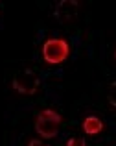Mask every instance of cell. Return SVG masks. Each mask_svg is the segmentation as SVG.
I'll list each match as a JSON object with an SVG mask.
<instances>
[{"label":"cell","mask_w":116,"mask_h":146,"mask_svg":"<svg viewBox=\"0 0 116 146\" xmlns=\"http://www.w3.org/2000/svg\"><path fill=\"white\" fill-rule=\"evenodd\" d=\"M114 59H116V50H114Z\"/></svg>","instance_id":"obj_10"},{"label":"cell","mask_w":116,"mask_h":146,"mask_svg":"<svg viewBox=\"0 0 116 146\" xmlns=\"http://www.w3.org/2000/svg\"><path fill=\"white\" fill-rule=\"evenodd\" d=\"M67 146H87V143H85V139H81V137H70V139L67 141Z\"/></svg>","instance_id":"obj_7"},{"label":"cell","mask_w":116,"mask_h":146,"mask_svg":"<svg viewBox=\"0 0 116 146\" xmlns=\"http://www.w3.org/2000/svg\"><path fill=\"white\" fill-rule=\"evenodd\" d=\"M77 9H79V2H76V0H61L55 6L53 15H55L57 21L68 22V21H72V19H76Z\"/></svg>","instance_id":"obj_4"},{"label":"cell","mask_w":116,"mask_h":146,"mask_svg":"<svg viewBox=\"0 0 116 146\" xmlns=\"http://www.w3.org/2000/svg\"><path fill=\"white\" fill-rule=\"evenodd\" d=\"M107 100H109V104L113 107H116V82L111 83V87H109V94H107Z\"/></svg>","instance_id":"obj_6"},{"label":"cell","mask_w":116,"mask_h":146,"mask_svg":"<svg viewBox=\"0 0 116 146\" xmlns=\"http://www.w3.org/2000/svg\"><path fill=\"white\" fill-rule=\"evenodd\" d=\"M81 128H83V131L87 133V135H98L103 129V122H102V118L96 117V115H88V117L83 118Z\"/></svg>","instance_id":"obj_5"},{"label":"cell","mask_w":116,"mask_h":146,"mask_svg":"<svg viewBox=\"0 0 116 146\" xmlns=\"http://www.w3.org/2000/svg\"><path fill=\"white\" fill-rule=\"evenodd\" d=\"M28 146H50V144L42 143V141H39V139H32V141L28 143Z\"/></svg>","instance_id":"obj_8"},{"label":"cell","mask_w":116,"mask_h":146,"mask_svg":"<svg viewBox=\"0 0 116 146\" xmlns=\"http://www.w3.org/2000/svg\"><path fill=\"white\" fill-rule=\"evenodd\" d=\"M2 9H4V6H2V2H0V13H2Z\"/></svg>","instance_id":"obj_9"},{"label":"cell","mask_w":116,"mask_h":146,"mask_svg":"<svg viewBox=\"0 0 116 146\" xmlns=\"http://www.w3.org/2000/svg\"><path fill=\"white\" fill-rule=\"evenodd\" d=\"M70 56V44L67 39L52 37L42 44V59L50 65H59L68 59Z\"/></svg>","instance_id":"obj_2"},{"label":"cell","mask_w":116,"mask_h":146,"mask_svg":"<svg viewBox=\"0 0 116 146\" xmlns=\"http://www.w3.org/2000/svg\"><path fill=\"white\" fill-rule=\"evenodd\" d=\"M61 122L63 118L55 109H42L35 117V129L42 139H53L59 135Z\"/></svg>","instance_id":"obj_1"},{"label":"cell","mask_w":116,"mask_h":146,"mask_svg":"<svg viewBox=\"0 0 116 146\" xmlns=\"http://www.w3.org/2000/svg\"><path fill=\"white\" fill-rule=\"evenodd\" d=\"M13 89L20 94H35L39 85H41V80H39L37 72L32 68H24L18 74L13 76V82H11Z\"/></svg>","instance_id":"obj_3"}]
</instances>
